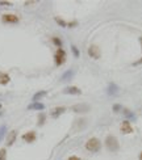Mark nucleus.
I'll list each match as a JSON object with an SVG mask.
<instances>
[{
  "label": "nucleus",
  "instance_id": "nucleus-20",
  "mask_svg": "<svg viewBox=\"0 0 142 160\" xmlns=\"http://www.w3.org/2000/svg\"><path fill=\"white\" fill-rule=\"evenodd\" d=\"M71 49H72V53H74V55H75L76 58H78V57H79V51H78V49H76L75 46H72Z\"/></svg>",
  "mask_w": 142,
  "mask_h": 160
},
{
  "label": "nucleus",
  "instance_id": "nucleus-17",
  "mask_svg": "<svg viewBox=\"0 0 142 160\" xmlns=\"http://www.w3.org/2000/svg\"><path fill=\"white\" fill-rule=\"evenodd\" d=\"M53 42L54 43H55V45L58 46V47H59V49H61V45H62V41H61V39L59 38H58V37H53Z\"/></svg>",
  "mask_w": 142,
  "mask_h": 160
},
{
  "label": "nucleus",
  "instance_id": "nucleus-21",
  "mask_svg": "<svg viewBox=\"0 0 142 160\" xmlns=\"http://www.w3.org/2000/svg\"><path fill=\"white\" fill-rule=\"evenodd\" d=\"M43 119H45V115L41 114V115H39V125H42V123H43Z\"/></svg>",
  "mask_w": 142,
  "mask_h": 160
},
{
  "label": "nucleus",
  "instance_id": "nucleus-8",
  "mask_svg": "<svg viewBox=\"0 0 142 160\" xmlns=\"http://www.w3.org/2000/svg\"><path fill=\"white\" fill-rule=\"evenodd\" d=\"M63 93H66V94H82V91H80V88H78V87H67V88L63 89Z\"/></svg>",
  "mask_w": 142,
  "mask_h": 160
},
{
  "label": "nucleus",
  "instance_id": "nucleus-15",
  "mask_svg": "<svg viewBox=\"0 0 142 160\" xmlns=\"http://www.w3.org/2000/svg\"><path fill=\"white\" fill-rule=\"evenodd\" d=\"M0 160H7V151H5V148H2V150H0Z\"/></svg>",
  "mask_w": 142,
  "mask_h": 160
},
{
  "label": "nucleus",
  "instance_id": "nucleus-5",
  "mask_svg": "<svg viewBox=\"0 0 142 160\" xmlns=\"http://www.w3.org/2000/svg\"><path fill=\"white\" fill-rule=\"evenodd\" d=\"M88 55H90L91 58H93V59H99L100 55H101L100 49H99V47H97L96 45L90 46V47H88Z\"/></svg>",
  "mask_w": 142,
  "mask_h": 160
},
{
  "label": "nucleus",
  "instance_id": "nucleus-3",
  "mask_svg": "<svg viewBox=\"0 0 142 160\" xmlns=\"http://www.w3.org/2000/svg\"><path fill=\"white\" fill-rule=\"evenodd\" d=\"M54 59H55L57 66H62V64L66 62V53H65V50L63 49H58L55 51V55H54Z\"/></svg>",
  "mask_w": 142,
  "mask_h": 160
},
{
  "label": "nucleus",
  "instance_id": "nucleus-14",
  "mask_svg": "<svg viewBox=\"0 0 142 160\" xmlns=\"http://www.w3.org/2000/svg\"><path fill=\"white\" fill-rule=\"evenodd\" d=\"M46 96V91H41V92H37L33 96V103H38V100L41 99V97Z\"/></svg>",
  "mask_w": 142,
  "mask_h": 160
},
{
  "label": "nucleus",
  "instance_id": "nucleus-7",
  "mask_svg": "<svg viewBox=\"0 0 142 160\" xmlns=\"http://www.w3.org/2000/svg\"><path fill=\"white\" fill-rule=\"evenodd\" d=\"M121 133H124V134H132L133 133V126L130 125V122H128V121H124L122 123H121Z\"/></svg>",
  "mask_w": 142,
  "mask_h": 160
},
{
  "label": "nucleus",
  "instance_id": "nucleus-4",
  "mask_svg": "<svg viewBox=\"0 0 142 160\" xmlns=\"http://www.w3.org/2000/svg\"><path fill=\"white\" fill-rule=\"evenodd\" d=\"M2 20H3V23H7V24H16V23H19V17H17L16 14H12V13L3 14Z\"/></svg>",
  "mask_w": 142,
  "mask_h": 160
},
{
  "label": "nucleus",
  "instance_id": "nucleus-13",
  "mask_svg": "<svg viewBox=\"0 0 142 160\" xmlns=\"http://www.w3.org/2000/svg\"><path fill=\"white\" fill-rule=\"evenodd\" d=\"M65 110H66V109H65L63 106H59V108H54L53 110H52V115H53V117H58V115H59V114H62V113H63Z\"/></svg>",
  "mask_w": 142,
  "mask_h": 160
},
{
  "label": "nucleus",
  "instance_id": "nucleus-1",
  "mask_svg": "<svg viewBox=\"0 0 142 160\" xmlns=\"http://www.w3.org/2000/svg\"><path fill=\"white\" fill-rule=\"evenodd\" d=\"M105 146H107L108 150L112 151V152H117L118 148H120L117 138L113 137V135H108L107 137V139H105Z\"/></svg>",
  "mask_w": 142,
  "mask_h": 160
},
{
  "label": "nucleus",
  "instance_id": "nucleus-9",
  "mask_svg": "<svg viewBox=\"0 0 142 160\" xmlns=\"http://www.w3.org/2000/svg\"><path fill=\"white\" fill-rule=\"evenodd\" d=\"M23 139L25 142H28V143H32V142L36 140V133L34 131H29L27 134H24L23 135Z\"/></svg>",
  "mask_w": 142,
  "mask_h": 160
},
{
  "label": "nucleus",
  "instance_id": "nucleus-10",
  "mask_svg": "<svg viewBox=\"0 0 142 160\" xmlns=\"http://www.w3.org/2000/svg\"><path fill=\"white\" fill-rule=\"evenodd\" d=\"M29 110H43L45 109V105L41 104V103H33V104H30L28 106Z\"/></svg>",
  "mask_w": 142,
  "mask_h": 160
},
{
  "label": "nucleus",
  "instance_id": "nucleus-25",
  "mask_svg": "<svg viewBox=\"0 0 142 160\" xmlns=\"http://www.w3.org/2000/svg\"><path fill=\"white\" fill-rule=\"evenodd\" d=\"M141 63H142V59L138 60V62H136V63H133V64H134V66H137V64H141Z\"/></svg>",
  "mask_w": 142,
  "mask_h": 160
},
{
  "label": "nucleus",
  "instance_id": "nucleus-2",
  "mask_svg": "<svg viewBox=\"0 0 142 160\" xmlns=\"http://www.w3.org/2000/svg\"><path fill=\"white\" fill-rule=\"evenodd\" d=\"M100 147H101V143L97 138H91V139H88L86 143V148L91 152H97L100 150Z\"/></svg>",
  "mask_w": 142,
  "mask_h": 160
},
{
  "label": "nucleus",
  "instance_id": "nucleus-24",
  "mask_svg": "<svg viewBox=\"0 0 142 160\" xmlns=\"http://www.w3.org/2000/svg\"><path fill=\"white\" fill-rule=\"evenodd\" d=\"M68 160H80L78 158V156H70V158H68Z\"/></svg>",
  "mask_w": 142,
  "mask_h": 160
},
{
  "label": "nucleus",
  "instance_id": "nucleus-6",
  "mask_svg": "<svg viewBox=\"0 0 142 160\" xmlns=\"http://www.w3.org/2000/svg\"><path fill=\"white\" fill-rule=\"evenodd\" d=\"M90 109L91 108L88 104H78L75 106H72V110L75 113H87V112H90Z\"/></svg>",
  "mask_w": 142,
  "mask_h": 160
},
{
  "label": "nucleus",
  "instance_id": "nucleus-27",
  "mask_svg": "<svg viewBox=\"0 0 142 160\" xmlns=\"http://www.w3.org/2000/svg\"><path fill=\"white\" fill-rule=\"evenodd\" d=\"M140 42H141V45H142V37L140 38Z\"/></svg>",
  "mask_w": 142,
  "mask_h": 160
},
{
  "label": "nucleus",
  "instance_id": "nucleus-23",
  "mask_svg": "<svg viewBox=\"0 0 142 160\" xmlns=\"http://www.w3.org/2000/svg\"><path fill=\"white\" fill-rule=\"evenodd\" d=\"M0 5H11L9 2H0Z\"/></svg>",
  "mask_w": 142,
  "mask_h": 160
},
{
  "label": "nucleus",
  "instance_id": "nucleus-22",
  "mask_svg": "<svg viewBox=\"0 0 142 160\" xmlns=\"http://www.w3.org/2000/svg\"><path fill=\"white\" fill-rule=\"evenodd\" d=\"M37 2H25V5H33V4H36Z\"/></svg>",
  "mask_w": 142,
  "mask_h": 160
},
{
  "label": "nucleus",
  "instance_id": "nucleus-12",
  "mask_svg": "<svg viewBox=\"0 0 142 160\" xmlns=\"http://www.w3.org/2000/svg\"><path fill=\"white\" fill-rule=\"evenodd\" d=\"M16 131H11L9 133V135H8V139H7V144H8V146H12L13 144V142L16 140Z\"/></svg>",
  "mask_w": 142,
  "mask_h": 160
},
{
  "label": "nucleus",
  "instance_id": "nucleus-19",
  "mask_svg": "<svg viewBox=\"0 0 142 160\" xmlns=\"http://www.w3.org/2000/svg\"><path fill=\"white\" fill-rule=\"evenodd\" d=\"M4 131H5V126H2L0 127V140H2L3 135H4Z\"/></svg>",
  "mask_w": 142,
  "mask_h": 160
},
{
  "label": "nucleus",
  "instance_id": "nucleus-18",
  "mask_svg": "<svg viewBox=\"0 0 142 160\" xmlns=\"http://www.w3.org/2000/svg\"><path fill=\"white\" fill-rule=\"evenodd\" d=\"M72 75H74V71H68V72H66V74L63 75V78H62V79H63V80H66L67 78H71Z\"/></svg>",
  "mask_w": 142,
  "mask_h": 160
},
{
  "label": "nucleus",
  "instance_id": "nucleus-16",
  "mask_svg": "<svg viewBox=\"0 0 142 160\" xmlns=\"http://www.w3.org/2000/svg\"><path fill=\"white\" fill-rule=\"evenodd\" d=\"M55 21H57V23H58V24H59V25H61V26H63V28H66V26H68V25H70V24H67V23H65V21H63V20H61V19H58V17H55Z\"/></svg>",
  "mask_w": 142,
  "mask_h": 160
},
{
  "label": "nucleus",
  "instance_id": "nucleus-26",
  "mask_svg": "<svg viewBox=\"0 0 142 160\" xmlns=\"http://www.w3.org/2000/svg\"><path fill=\"white\" fill-rule=\"evenodd\" d=\"M140 160H142V152H141V154H140Z\"/></svg>",
  "mask_w": 142,
  "mask_h": 160
},
{
  "label": "nucleus",
  "instance_id": "nucleus-11",
  "mask_svg": "<svg viewBox=\"0 0 142 160\" xmlns=\"http://www.w3.org/2000/svg\"><path fill=\"white\" fill-rule=\"evenodd\" d=\"M9 80H11V78H9L8 75H7V74H3V72H0V84H3V85L8 84Z\"/></svg>",
  "mask_w": 142,
  "mask_h": 160
}]
</instances>
